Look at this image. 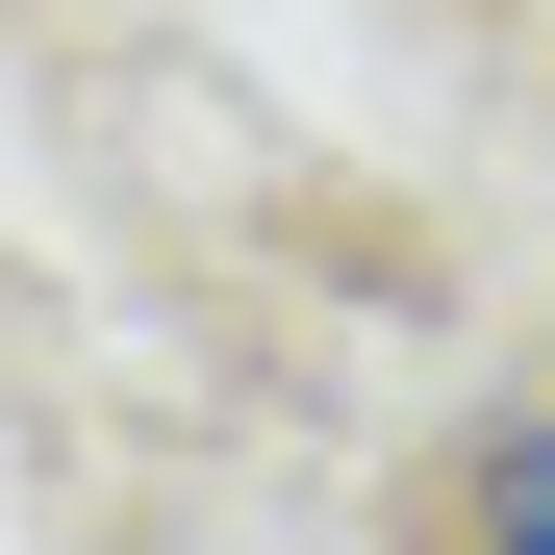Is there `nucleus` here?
<instances>
[{
    "label": "nucleus",
    "mask_w": 555,
    "mask_h": 555,
    "mask_svg": "<svg viewBox=\"0 0 555 555\" xmlns=\"http://www.w3.org/2000/svg\"><path fill=\"white\" fill-rule=\"evenodd\" d=\"M454 530H480V555H555V404H505L480 454H454Z\"/></svg>",
    "instance_id": "nucleus-1"
}]
</instances>
